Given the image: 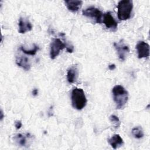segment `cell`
I'll return each mask as SVG.
<instances>
[{
  "label": "cell",
  "mask_w": 150,
  "mask_h": 150,
  "mask_svg": "<svg viewBox=\"0 0 150 150\" xmlns=\"http://www.w3.org/2000/svg\"><path fill=\"white\" fill-rule=\"evenodd\" d=\"M113 100L117 109H122L126 105L128 100V93L121 85H116L112 89Z\"/></svg>",
  "instance_id": "cell-1"
},
{
  "label": "cell",
  "mask_w": 150,
  "mask_h": 150,
  "mask_svg": "<svg viewBox=\"0 0 150 150\" xmlns=\"http://www.w3.org/2000/svg\"><path fill=\"white\" fill-rule=\"evenodd\" d=\"M71 104L73 108L77 110L83 109L87 104V98L82 88H74L71 94Z\"/></svg>",
  "instance_id": "cell-2"
},
{
  "label": "cell",
  "mask_w": 150,
  "mask_h": 150,
  "mask_svg": "<svg viewBox=\"0 0 150 150\" xmlns=\"http://www.w3.org/2000/svg\"><path fill=\"white\" fill-rule=\"evenodd\" d=\"M64 49H66L69 53H72L74 50L73 46L63 43L59 38L53 39L50 45V57L51 59H54L59 54L60 50Z\"/></svg>",
  "instance_id": "cell-3"
},
{
  "label": "cell",
  "mask_w": 150,
  "mask_h": 150,
  "mask_svg": "<svg viewBox=\"0 0 150 150\" xmlns=\"http://www.w3.org/2000/svg\"><path fill=\"white\" fill-rule=\"evenodd\" d=\"M133 9V2L131 0H122L117 5V15L120 21H126L131 18Z\"/></svg>",
  "instance_id": "cell-4"
},
{
  "label": "cell",
  "mask_w": 150,
  "mask_h": 150,
  "mask_svg": "<svg viewBox=\"0 0 150 150\" xmlns=\"http://www.w3.org/2000/svg\"><path fill=\"white\" fill-rule=\"evenodd\" d=\"M82 13L84 16L94 18L97 23H102L103 13L98 8L94 6H90L83 10Z\"/></svg>",
  "instance_id": "cell-5"
},
{
  "label": "cell",
  "mask_w": 150,
  "mask_h": 150,
  "mask_svg": "<svg viewBox=\"0 0 150 150\" xmlns=\"http://www.w3.org/2000/svg\"><path fill=\"white\" fill-rule=\"evenodd\" d=\"M114 46L117 50L119 59L121 61H124L129 53L128 46L123 42V40H121L118 42H114Z\"/></svg>",
  "instance_id": "cell-6"
},
{
  "label": "cell",
  "mask_w": 150,
  "mask_h": 150,
  "mask_svg": "<svg viewBox=\"0 0 150 150\" xmlns=\"http://www.w3.org/2000/svg\"><path fill=\"white\" fill-rule=\"evenodd\" d=\"M102 22L104 23L107 29H110L111 30L115 31L117 29L118 23L110 12H107L103 14Z\"/></svg>",
  "instance_id": "cell-7"
},
{
  "label": "cell",
  "mask_w": 150,
  "mask_h": 150,
  "mask_svg": "<svg viewBox=\"0 0 150 150\" xmlns=\"http://www.w3.org/2000/svg\"><path fill=\"white\" fill-rule=\"evenodd\" d=\"M139 59L147 58L149 56V46L144 41H139L136 45Z\"/></svg>",
  "instance_id": "cell-8"
},
{
  "label": "cell",
  "mask_w": 150,
  "mask_h": 150,
  "mask_svg": "<svg viewBox=\"0 0 150 150\" xmlns=\"http://www.w3.org/2000/svg\"><path fill=\"white\" fill-rule=\"evenodd\" d=\"M19 29L18 32L19 33L23 34L27 32H29L32 29V25L30 22L26 18L21 17L18 22Z\"/></svg>",
  "instance_id": "cell-9"
},
{
  "label": "cell",
  "mask_w": 150,
  "mask_h": 150,
  "mask_svg": "<svg viewBox=\"0 0 150 150\" xmlns=\"http://www.w3.org/2000/svg\"><path fill=\"white\" fill-rule=\"evenodd\" d=\"M64 3L67 8L69 11L73 12H76L81 7L83 1L80 0H68L65 1Z\"/></svg>",
  "instance_id": "cell-10"
},
{
  "label": "cell",
  "mask_w": 150,
  "mask_h": 150,
  "mask_svg": "<svg viewBox=\"0 0 150 150\" xmlns=\"http://www.w3.org/2000/svg\"><path fill=\"white\" fill-rule=\"evenodd\" d=\"M79 76V70L76 66H71L67 71V80L69 83H74L76 81Z\"/></svg>",
  "instance_id": "cell-11"
},
{
  "label": "cell",
  "mask_w": 150,
  "mask_h": 150,
  "mask_svg": "<svg viewBox=\"0 0 150 150\" xmlns=\"http://www.w3.org/2000/svg\"><path fill=\"white\" fill-rule=\"evenodd\" d=\"M108 142L111 147L115 149L123 145L124 141L119 134H114L108 139Z\"/></svg>",
  "instance_id": "cell-12"
},
{
  "label": "cell",
  "mask_w": 150,
  "mask_h": 150,
  "mask_svg": "<svg viewBox=\"0 0 150 150\" xmlns=\"http://www.w3.org/2000/svg\"><path fill=\"white\" fill-rule=\"evenodd\" d=\"M16 63L23 69L28 71L30 69V63L28 57L25 56H17L16 57Z\"/></svg>",
  "instance_id": "cell-13"
},
{
  "label": "cell",
  "mask_w": 150,
  "mask_h": 150,
  "mask_svg": "<svg viewBox=\"0 0 150 150\" xmlns=\"http://www.w3.org/2000/svg\"><path fill=\"white\" fill-rule=\"evenodd\" d=\"M131 132H132V135L134 137V138H135L137 139L142 138L144 135V133L142 128L140 126L135 127L134 128H132Z\"/></svg>",
  "instance_id": "cell-14"
},
{
  "label": "cell",
  "mask_w": 150,
  "mask_h": 150,
  "mask_svg": "<svg viewBox=\"0 0 150 150\" xmlns=\"http://www.w3.org/2000/svg\"><path fill=\"white\" fill-rule=\"evenodd\" d=\"M16 142L21 146H25L27 143L26 137L21 134H18L14 138Z\"/></svg>",
  "instance_id": "cell-15"
},
{
  "label": "cell",
  "mask_w": 150,
  "mask_h": 150,
  "mask_svg": "<svg viewBox=\"0 0 150 150\" xmlns=\"http://www.w3.org/2000/svg\"><path fill=\"white\" fill-rule=\"evenodd\" d=\"M33 46H34L33 48L32 49H31V50H26V49H25L23 47V46H21L20 49H21V50H22V52H23L24 53H25V54H29V55H35V54L36 53V52L39 50V47L38 45H35V44H34Z\"/></svg>",
  "instance_id": "cell-16"
},
{
  "label": "cell",
  "mask_w": 150,
  "mask_h": 150,
  "mask_svg": "<svg viewBox=\"0 0 150 150\" xmlns=\"http://www.w3.org/2000/svg\"><path fill=\"white\" fill-rule=\"evenodd\" d=\"M110 120L111 122L113 123L114 127L115 128H118L121 124L120 120H119V118H118V117H117L115 115H111L110 116Z\"/></svg>",
  "instance_id": "cell-17"
},
{
  "label": "cell",
  "mask_w": 150,
  "mask_h": 150,
  "mask_svg": "<svg viewBox=\"0 0 150 150\" xmlns=\"http://www.w3.org/2000/svg\"><path fill=\"white\" fill-rule=\"evenodd\" d=\"M22 125V122L21 121H16L15 122V128L18 129H20L21 128Z\"/></svg>",
  "instance_id": "cell-18"
},
{
  "label": "cell",
  "mask_w": 150,
  "mask_h": 150,
  "mask_svg": "<svg viewBox=\"0 0 150 150\" xmlns=\"http://www.w3.org/2000/svg\"><path fill=\"white\" fill-rule=\"evenodd\" d=\"M115 68V65L114 64H110L108 66V69L110 70H113Z\"/></svg>",
  "instance_id": "cell-19"
},
{
  "label": "cell",
  "mask_w": 150,
  "mask_h": 150,
  "mask_svg": "<svg viewBox=\"0 0 150 150\" xmlns=\"http://www.w3.org/2000/svg\"><path fill=\"white\" fill-rule=\"evenodd\" d=\"M38 94V89H34V90L32 91V94H33V96H36Z\"/></svg>",
  "instance_id": "cell-20"
},
{
  "label": "cell",
  "mask_w": 150,
  "mask_h": 150,
  "mask_svg": "<svg viewBox=\"0 0 150 150\" xmlns=\"http://www.w3.org/2000/svg\"><path fill=\"white\" fill-rule=\"evenodd\" d=\"M3 118H4V114H3L2 111L1 110V120H2Z\"/></svg>",
  "instance_id": "cell-21"
}]
</instances>
